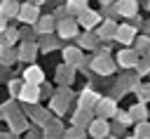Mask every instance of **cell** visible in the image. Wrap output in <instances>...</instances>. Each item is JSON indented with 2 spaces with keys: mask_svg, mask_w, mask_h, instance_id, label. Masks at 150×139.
<instances>
[{
  "mask_svg": "<svg viewBox=\"0 0 150 139\" xmlns=\"http://www.w3.org/2000/svg\"><path fill=\"white\" fill-rule=\"evenodd\" d=\"M89 68L98 75H112L115 73V61L110 54H94V59H89Z\"/></svg>",
  "mask_w": 150,
  "mask_h": 139,
  "instance_id": "cell-1",
  "label": "cell"
},
{
  "mask_svg": "<svg viewBox=\"0 0 150 139\" xmlns=\"http://www.w3.org/2000/svg\"><path fill=\"white\" fill-rule=\"evenodd\" d=\"M141 73L136 71V73H127V75H122V78H117L115 80V94L120 97V94H124V92H136L138 90V85H141Z\"/></svg>",
  "mask_w": 150,
  "mask_h": 139,
  "instance_id": "cell-2",
  "label": "cell"
},
{
  "mask_svg": "<svg viewBox=\"0 0 150 139\" xmlns=\"http://www.w3.org/2000/svg\"><path fill=\"white\" fill-rule=\"evenodd\" d=\"M77 21H80V26H82L84 31H96V28L101 26V21H103V14L87 7V9H82V12L77 14Z\"/></svg>",
  "mask_w": 150,
  "mask_h": 139,
  "instance_id": "cell-3",
  "label": "cell"
},
{
  "mask_svg": "<svg viewBox=\"0 0 150 139\" xmlns=\"http://www.w3.org/2000/svg\"><path fill=\"white\" fill-rule=\"evenodd\" d=\"M26 115H28V113H26ZM26 115H23L19 108H14V111H9V113H5V115H0V118L9 125L12 132H26V130H28V120H26Z\"/></svg>",
  "mask_w": 150,
  "mask_h": 139,
  "instance_id": "cell-4",
  "label": "cell"
},
{
  "mask_svg": "<svg viewBox=\"0 0 150 139\" xmlns=\"http://www.w3.org/2000/svg\"><path fill=\"white\" fill-rule=\"evenodd\" d=\"M77 28H80L77 16H66V19H59L56 33H59L63 40H68V38H77Z\"/></svg>",
  "mask_w": 150,
  "mask_h": 139,
  "instance_id": "cell-5",
  "label": "cell"
},
{
  "mask_svg": "<svg viewBox=\"0 0 150 139\" xmlns=\"http://www.w3.org/2000/svg\"><path fill=\"white\" fill-rule=\"evenodd\" d=\"M40 99H42V90H40V85L26 82V85H23V90H21V94H19V101H21V104H26V106H35Z\"/></svg>",
  "mask_w": 150,
  "mask_h": 139,
  "instance_id": "cell-6",
  "label": "cell"
},
{
  "mask_svg": "<svg viewBox=\"0 0 150 139\" xmlns=\"http://www.w3.org/2000/svg\"><path fill=\"white\" fill-rule=\"evenodd\" d=\"M16 19H19V21H23V24H35V21L40 19V5H35V2L26 0V2L21 5V9H19Z\"/></svg>",
  "mask_w": 150,
  "mask_h": 139,
  "instance_id": "cell-7",
  "label": "cell"
},
{
  "mask_svg": "<svg viewBox=\"0 0 150 139\" xmlns=\"http://www.w3.org/2000/svg\"><path fill=\"white\" fill-rule=\"evenodd\" d=\"M94 113L101 115V118H115V113H117V101H115V97H101L98 104L94 106Z\"/></svg>",
  "mask_w": 150,
  "mask_h": 139,
  "instance_id": "cell-8",
  "label": "cell"
},
{
  "mask_svg": "<svg viewBox=\"0 0 150 139\" xmlns=\"http://www.w3.org/2000/svg\"><path fill=\"white\" fill-rule=\"evenodd\" d=\"M138 59H141V54H138L136 47L134 49L131 47H124V49L117 52V66H122V68H136Z\"/></svg>",
  "mask_w": 150,
  "mask_h": 139,
  "instance_id": "cell-9",
  "label": "cell"
},
{
  "mask_svg": "<svg viewBox=\"0 0 150 139\" xmlns=\"http://www.w3.org/2000/svg\"><path fill=\"white\" fill-rule=\"evenodd\" d=\"M87 132L94 137V139H103V137H110V125H108V118H94L91 123H89V127H87Z\"/></svg>",
  "mask_w": 150,
  "mask_h": 139,
  "instance_id": "cell-10",
  "label": "cell"
},
{
  "mask_svg": "<svg viewBox=\"0 0 150 139\" xmlns=\"http://www.w3.org/2000/svg\"><path fill=\"white\" fill-rule=\"evenodd\" d=\"M75 73H77V66H73V64L63 61V64H59V66H56V82H59V85H73Z\"/></svg>",
  "mask_w": 150,
  "mask_h": 139,
  "instance_id": "cell-11",
  "label": "cell"
},
{
  "mask_svg": "<svg viewBox=\"0 0 150 139\" xmlns=\"http://www.w3.org/2000/svg\"><path fill=\"white\" fill-rule=\"evenodd\" d=\"M26 113L30 115V123H33V125H40V127H45V125L52 120V108L47 111V108H40L38 104H35V106H26Z\"/></svg>",
  "mask_w": 150,
  "mask_h": 139,
  "instance_id": "cell-12",
  "label": "cell"
},
{
  "mask_svg": "<svg viewBox=\"0 0 150 139\" xmlns=\"http://www.w3.org/2000/svg\"><path fill=\"white\" fill-rule=\"evenodd\" d=\"M16 49H19V61H28L30 64L35 59L38 49H40V42L38 40H21V45Z\"/></svg>",
  "mask_w": 150,
  "mask_h": 139,
  "instance_id": "cell-13",
  "label": "cell"
},
{
  "mask_svg": "<svg viewBox=\"0 0 150 139\" xmlns=\"http://www.w3.org/2000/svg\"><path fill=\"white\" fill-rule=\"evenodd\" d=\"M56 26H59L56 14H40V19L35 21V31H38V35H40V33H54Z\"/></svg>",
  "mask_w": 150,
  "mask_h": 139,
  "instance_id": "cell-14",
  "label": "cell"
},
{
  "mask_svg": "<svg viewBox=\"0 0 150 139\" xmlns=\"http://www.w3.org/2000/svg\"><path fill=\"white\" fill-rule=\"evenodd\" d=\"M115 40L122 42V45H134V40H136V26L134 24H120V28L115 33Z\"/></svg>",
  "mask_w": 150,
  "mask_h": 139,
  "instance_id": "cell-15",
  "label": "cell"
},
{
  "mask_svg": "<svg viewBox=\"0 0 150 139\" xmlns=\"http://www.w3.org/2000/svg\"><path fill=\"white\" fill-rule=\"evenodd\" d=\"M117 24H115V19H103L101 21V26L96 28V33L101 35V40L103 42H110V40H115V33H117Z\"/></svg>",
  "mask_w": 150,
  "mask_h": 139,
  "instance_id": "cell-16",
  "label": "cell"
},
{
  "mask_svg": "<svg viewBox=\"0 0 150 139\" xmlns=\"http://www.w3.org/2000/svg\"><path fill=\"white\" fill-rule=\"evenodd\" d=\"M98 99H101V94L94 92L91 87H87V90L80 92V97H77V106H80V108H91V111H94V106L98 104Z\"/></svg>",
  "mask_w": 150,
  "mask_h": 139,
  "instance_id": "cell-17",
  "label": "cell"
},
{
  "mask_svg": "<svg viewBox=\"0 0 150 139\" xmlns=\"http://www.w3.org/2000/svg\"><path fill=\"white\" fill-rule=\"evenodd\" d=\"M75 40H77V45H80L82 49H96L98 42H101V35H98L96 31H84V33L77 35Z\"/></svg>",
  "mask_w": 150,
  "mask_h": 139,
  "instance_id": "cell-18",
  "label": "cell"
},
{
  "mask_svg": "<svg viewBox=\"0 0 150 139\" xmlns=\"http://www.w3.org/2000/svg\"><path fill=\"white\" fill-rule=\"evenodd\" d=\"M115 5H117L120 16H124V19H134L138 14V2L136 0H115Z\"/></svg>",
  "mask_w": 150,
  "mask_h": 139,
  "instance_id": "cell-19",
  "label": "cell"
},
{
  "mask_svg": "<svg viewBox=\"0 0 150 139\" xmlns=\"http://www.w3.org/2000/svg\"><path fill=\"white\" fill-rule=\"evenodd\" d=\"M61 35L56 38V35H52V33H40V38H38V42H40V52H52V49H56L59 45H61Z\"/></svg>",
  "mask_w": 150,
  "mask_h": 139,
  "instance_id": "cell-20",
  "label": "cell"
},
{
  "mask_svg": "<svg viewBox=\"0 0 150 139\" xmlns=\"http://www.w3.org/2000/svg\"><path fill=\"white\" fill-rule=\"evenodd\" d=\"M63 61H68V64H73V66L80 68V64L84 61L82 47H80V45H77V47H63Z\"/></svg>",
  "mask_w": 150,
  "mask_h": 139,
  "instance_id": "cell-21",
  "label": "cell"
},
{
  "mask_svg": "<svg viewBox=\"0 0 150 139\" xmlns=\"http://www.w3.org/2000/svg\"><path fill=\"white\" fill-rule=\"evenodd\" d=\"M26 82H33V85H42L45 82V71L40 68V66H28L26 71H23V75H21Z\"/></svg>",
  "mask_w": 150,
  "mask_h": 139,
  "instance_id": "cell-22",
  "label": "cell"
},
{
  "mask_svg": "<svg viewBox=\"0 0 150 139\" xmlns=\"http://www.w3.org/2000/svg\"><path fill=\"white\" fill-rule=\"evenodd\" d=\"M94 111L91 108H80L77 106V111H75V115H73V125H80V127H89V123L94 120V115H91Z\"/></svg>",
  "mask_w": 150,
  "mask_h": 139,
  "instance_id": "cell-23",
  "label": "cell"
},
{
  "mask_svg": "<svg viewBox=\"0 0 150 139\" xmlns=\"http://www.w3.org/2000/svg\"><path fill=\"white\" fill-rule=\"evenodd\" d=\"M68 99L66 97H61V94H54L52 99H49V108H52V113L54 115H63L66 111H68Z\"/></svg>",
  "mask_w": 150,
  "mask_h": 139,
  "instance_id": "cell-24",
  "label": "cell"
},
{
  "mask_svg": "<svg viewBox=\"0 0 150 139\" xmlns=\"http://www.w3.org/2000/svg\"><path fill=\"white\" fill-rule=\"evenodd\" d=\"M63 125H61V120H59V115L56 118H52L47 125H45V137H63Z\"/></svg>",
  "mask_w": 150,
  "mask_h": 139,
  "instance_id": "cell-25",
  "label": "cell"
},
{
  "mask_svg": "<svg viewBox=\"0 0 150 139\" xmlns=\"http://www.w3.org/2000/svg\"><path fill=\"white\" fill-rule=\"evenodd\" d=\"M19 9H21L19 0H2V2H0V12H2V16H7V19L16 16Z\"/></svg>",
  "mask_w": 150,
  "mask_h": 139,
  "instance_id": "cell-26",
  "label": "cell"
},
{
  "mask_svg": "<svg viewBox=\"0 0 150 139\" xmlns=\"http://www.w3.org/2000/svg\"><path fill=\"white\" fill-rule=\"evenodd\" d=\"M16 40H21L19 28H5L2 31V47H14Z\"/></svg>",
  "mask_w": 150,
  "mask_h": 139,
  "instance_id": "cell-27",
  "label": "cell"
},
{
  "mask_svg": "<svg viewBox=\"0 0 150 139\" xmlns=\"http://www.w3.org/2000/svg\"><path fill=\"white\" fill-rule=\"evenodd\" d=\"M134 47L138 49V54H150V35L143 33V35H136L134 40Z\"/></svg>",
  "mask_w": 150,
  "mask_h": 139,
  "instance_id": "cell-28",
  "label": "cell"
},
{
  "mask_svg": "<svg viewBox=\"0 0 150 139\" xmlns=\"http://www.w3.org/2000/svg\"><path fill=\"white\" fill-rule=\"evenodd\" d=\"M129 113L134 115V120H136V123H138V120H148V115H150L143 101H138V104H134V106L129 108Z\"/></svg>",
  "mask_w": 150,
  "mask_h": 139,
  "instance_id": "cell-29",
  "label": "cell"
},
{
  "mask_svg": "<svg viewBox=\"0 0 150 139\" xmlns=\"http://www.w3.org/2000/svg\"><path fill=\"white\" fill-rule=\"evenodd\" d=\"M131 137H136V139H148V137H150V120H138Z\"/></svg>",
  "mask_w": 150,
  "mask_h": 139,
  "instance_id": "cell-30",
  "label": "cell"
},
{
  "mask_svg": "<svg viewBox=\"0 0 150 139\" xmlns=\"http://www.w3.org/2000/svg\"><path fill=\"white\" fill-rule=\"evenodd\" d=\"M89 0H66V7H68V12L73 14V16H77L82 9H87L89 5H87Z\"/></svg>",
  "mask_w": 150,
  "mask_h": 139,
  "instance_id": "cell-31",
  "label": "cell"
},
{
  "mask_svg": "<svg viewBox=\"0 0 150 139\" xmlns=\"http://www.w3.org/2000/svg\"><path fill=\"white\" fill-rule=\"evenodd\" d=\"M16 59H19V49H12V47H2V66H12Z\"/></svg>",
  "mask_w": 150,
  "mask_h": 139,
  "instance_id": "cell-32",
  "label": "cell"
},
{
  "mask_svg": "<svg viewBox=\"0 0 150 139\" xmlns=\"http://www.w3.org/2000/svg\"><path fill=\"white\" fill-rule=\"evenodd\" d=\"M23 85H26V80H19V78H12V80L7 82V87H9V97H14V99H19V94H21V90H23Z\"/></svg>",
  "mask_w": 150,
  "mask_h": 139,
  "instance_id": "cell-33",
  "label": "cell"
},
{
  "mask_svg": "<svg viewBox=\"0 0 150 139\" xmlns=\"http://www.w3.org/2000/svg\"><path fill=\"white\" fill-rule=\"evenodd\" d=\"M136 71L145 78V75H150V54H141V59H138V64H136Z\"/></svg>",
  "mask_w": 150,
  "mask_h": 139,
  "instance_id": "cell-34",
  "label": "cell"
},
{
  "mask_svg": "<svg viewBox=\"0 0 150 139\" xmlns=\"http://www.w3.org/2000/svg\"><path fill=\"white\" fill-rule=\"evenodd\" d=\"M136 97H138V101L148 104L150 101V82H141L138 90H136Z\"/></svg>",
  "mask_w": 150,
  "mask_h": 139,
  "instance_id": "cell-35",
  "label": "cell"
},
{
  "mask_svg": "<svg viewBox=\"0 0 150 139\" xmlns=\"http://www.w3.org/2000/svg\"><path fill=\"white\" fill-rule=\"evenodd\" d=\"M63 137H68V139H82V137H87V134H84V127L73 125V127H68V130L63 132Z\"/></svg>",
  "mask_w": 150,
  "mask_h": 139,
  "instance_id": "cell-36",
  "label": "cell"
},
{
  "mask_svg": "<svg viewBox=\"0 0 150 139\" xmlns=\"http://www.w3.org/2000/svg\"><path fill=\"white\" fill-rule=\"evenodd\" d=\"M101 14H103V19H115V16H120V12H117V5H115V2H110V5H103Z\"/></svg>",
  "mask_w": 150,
  "mask_h": 139,
  "instance_id": "cell-37",
  "label": "cell"
},
{
  "mask_svg": "<svg viewBox=\"0 0 150 139\" xmlns=\"http://www.w3.org/2000/svg\"><path fill=\"white\" fill-rule=\"evenodd\" d=\"M112 120H120V123H122V125H127V127H129L131 123H136V120H134V115H131L129 111H117Z\"/></svg>",
  "mask_w": 150,
  "mask_h": 139,
  "instance_id": "cell-38",
  "label": "cell"
},
{
  "mask_svg": "<svg viewBox=\"0 0 150 139\" xmlns=\"http://www.w3.org/2000/svg\"><path fill=\"white\" fill-rule=\"evenodd\" d=\"M124 127H127V125H122L120 120H115V125H112L110 130H112V132H117V137H120V132H124Z\"/></svg>",
  "mask_w": 150,
  "mask_h": 139,
  "instance_id": "cell-39",
  "label": "cell"
},
{
  "mask_svg": "<svg viewBox=\"0 0 150 139\" xmlns=\"http://www.w3.org/2000/svg\"><path fill=\"white\" fill-rule=\"evenodd\" d=\"M40 90H42V94H45V97H49V99H52V87H49V85H45V82H42V85H40Z\"/></svg>",
  "mask_w": 150,
  "mask_h": 139,
  "instance_id": "cell-40",
  "label": "cell"
},
{
  "mask_svg": "<svg viewBox=\"0 0 150 139\" xmlns=\"http://www.w3.org/2000/svg\"><path fill=\"white\" fill-rule=\"evenodd\" d=\"M141 28H143V33H148V35H150V21H143V26H141Z\"/></svg>",
  "mask_w": 150,
  "mask_h": 139,
  "instance_id": "cell-41",
  "label": "cell"
},
{
  "mask_svg": "<svg viewBox=\"0 0 150 139\" xmlns=\"http://www.w3.org/2000/svg\"><path fill=\"white\" fill-rule=\"evenodd\" d=\"M101 5H110V2H115V0H98Z\"/></svg>",
  "mask_w": 150,
  "mask_h": 139,
  "instance_id": "cell-42",
  "label": "cell"
},
{
  "mask_svg": "<svg viewBox=\"0 0 150 139\" xmlns=\"http://www.w3.org/2000/svg\"><path fill=\"white\" fill-rule=\"evenodd\" d=\"M30 2H35V5H42V2H45V0H30Z\"/></svg>",
  "mask_w": 150,
  "mask_h": 139,
  "instance_id": "cell-43",
  "label": "cell"
},
{
  "mask_svg": "<svg viewBox=\"0 0 150 139\" xmlns=\"http://www.w3.org/2000/svg\"><path fill=\"white\" fill-rule=\"evenodd\" d=\"M145 7H148V12H150V0H145Z\"/></svg>",
  "mask_w": 150,
  "mask_h": 139,
  "instance_id": "cell-44",
  "label": "cell"
}]
</instances>
